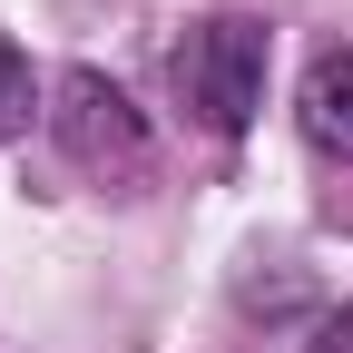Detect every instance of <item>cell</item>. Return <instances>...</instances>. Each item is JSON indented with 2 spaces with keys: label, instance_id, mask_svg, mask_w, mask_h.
<instances>
[{
  "label": "cell",
  "instance_id": "6da1fadb",
  "mask_svg": "<svg viewBox=\"0 0 353 353\" xmlns=\"http://www.w3.org/2000/svg\"><path fill=\"white\" fill-rule=\"evenodd\" d=\"M265 59H275V30L245 20V10H216V20L187 30V50H176V99L196 108V128L236 138L265 108Z\"/></svg>",
  "mask_w": 353,
  "mask_h": 353
},
{
  "label": "cell",
  "instance_id": "7a4b0ae2",
  "mask_svg": "<svg viewBox=\"0 0 353 353\" xmlns=\"http://www.w3.org/2000/svg\"><path fill=\"white\" fill-rule=\"evenodd\" d=\"M50 138L69 148V167L99 176V187L148 176V118L128 108V88L99 79V69H69V79L50 88Z\"/></svg>",
  "mask_w": 353,
  "mask_h": 353
},
{
  "label": "cell",
  "instance_id": "3957f363",
  "mask_svg": "<svg viewBox=\"0 0 353 353\" xmlns=\"http://www.w3.org/2000/svg\"><path fill=\"white\" fill-rule=\"evenodd\" d=\"M294 118H304V138H314V157L353 167V50H324L314 69H304Z\"/></svg>",
  "mask_w": 353,
  "mask_h": 353
},
{
  "label": "cell",
  "instance_id": "277c9868",
  "mask_svg": "<svg viewBox=\"0 0 353 353\" xmlns=\"http://www.w3.org/2000/svg\"><path fill=\"white\" fill-rule=\"evenodd\" d=\"M30 118H50V108H39V69L10 50V39H0V138H20Z\"/></svg>",
  "mask_w": 353,
  "mask_h": 353
},
{
  "label": "cell",
  "instance_id": "5b68a950",
  "mask_svg": "<svg viewBox=\"0 0 353 353\" xmlns=\"http://www.w3.org/2000/svg\"><path fill=\"white\" fill-rule=\"evenodd\" d=\"M314 353H353V304H343V314H324V324H314Z\"/></svg>",
  "mask_w": 353,
  "mask_h": 353
}]
</instances>
